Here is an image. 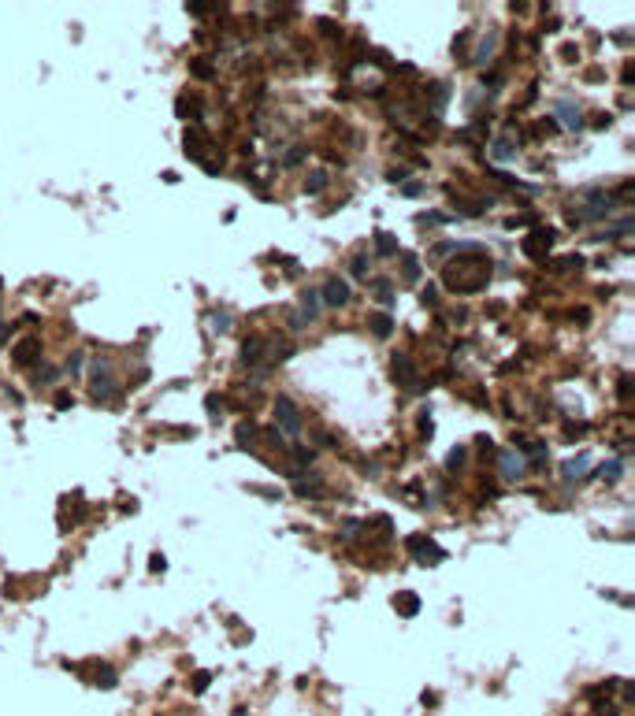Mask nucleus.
I'll list each match as a JSON object with an SVG mask.
<instances>
[{
  "mask_svg": "<svg viewBox=\"0 0 635 716\" xmlns=\"http://www.w3.org/2000/svg\"><path fill=\"white\" fill-rule=\"evenodd\" d=\"M491 282V256L483 245H457V264L446 268V286L457 293H480Z\"/></svg>",
  "mask_w": 635,
  "mask_h": 716,
  "instance_id": "obj_1",
  "label": "nucleus"
},
{
  "mask_svg": "<svg viewBox=\"0 0 635 716\" xmlns=\"http://www.w3.org/2000/svg\"><path fill=\"white\" fill-rule=\"evenodd\" d=\"M89 390H93V397H112V393L119 390V382H115V375H112V364L108 360H93L89 364Z\"/></svg>",
  "mask_w": 635,
  "mask_h": 716,
  "instance_id": "obj_2",
  "label": "nucleus"
},
{
  "mask_svg": "<svg viewBox=\"0 0 635 716\" xmlns=\"http://www.w3.org/2000/svg\"><path fill=\"white\" fill-rule=\"evenodd\" d=\"M275 419H279V427H282V438H298L301 435V408L293 405L287 393L275 397Z\"/></svg>",
  "mask_w": 635,
  "mask_h": 716,
  "instance_id": "obj_3",
  "label": "nucleus"
},
{
  "mask_svg": "<svg viewBox=\"0 0 635 716\" xmlns=\"http://www.w3.org/2000/svg\"><path fill=\"white\" fill-rule=\"evenodd\" d=\"M390 379L398 382V386L405 390H423V382L416 379V368H412V360H409V353H394L390 356Z\"/></svg>",
  "mask_w": 635,
  "mask_h": 716,
  "instance_id": "obj_4",
  "label": "nucleus"
},
{
  "mask_svg": "<svg viewBox=\"0 0 635 716\" xmlns=\"http://www.w3.org/2000/svg\"><path fill=\"white\" fill-rule=\"evenodd\" d=\"M554 231H550V227H535V231H531L528 238H524V253L531 256V260H546L550 256V245H554Z\"/></svg>",
  "mask_w": 635,
  "mask_h": 716,
  "instance_id": "obj_5",
  "label": "nucleus"
},
{
  "mask_svg": "<svg viewBox=\"0 0 635 716\" xmlns=\"http://www.w3.org/2000/svg\"><path fill=\"white\" fill-rule=\"evenodd\" d=\"M409 553L416 557V561H423V564H443L446 561V553L438 549L435 538H423V535H412L409 538Z\"/></svg>",
  "mask_w": 635,
  "mask_h": 716,
  "instance_id": "obj_6",
  "label": "nucleus"
},
{
  "mask_svg": "<svg viewBox=\"0 0 635 716\" xmlns=\"http://www.w3.org/2000/svg\"><path fill=\"white\" fill-rule=\"evenodd\" d=\"M616 205L613 194H605V189H587L583 194V216L587 219H605V212Z\"/></svg>",
  "mask_w": 635,
  "mask_h": 716,
  "instance_id": "obj_7",
  "label": "nucleus"
},
{
  "mask_svg": "<svg viewBox=\"0 0 635 716\" xmlns=\"http://www.w3.org/2000/svg\"><path fill=\"white\" fill-rule=\"evenodd\" d=\"M41 360V338H23L12 349V364L15 368H30V364Z\"/></svg>",
  "mask_w": 635,
  "mask_h": 716,
  "instance_id": "obj_8",
  "label": "nucleus"
},
{
  "mask_svg": "<svg viewBox=\"0 0 635 716\" xmlns=\"http://www.w3.org/2000/svg\"><path fill=\"white\" fill-rule=\"evenodd\" d=\"M349 297H353L349 282H346V279H338V275H331V279H327V286H324V301H327V308H342V305H349Z\"/></svg>",
  "mask_w": 635,
  "mask_h": 716,
  "instance_id": "obj_9",
  "label": "nucleus"
},
{
  "mask_svg": "<svg viewBox=\"0 0 635 716\" xmlns=\"http://www.w3.org/2000/svg\"><path fill=\"white\" fill-rule=\"evenodd\" d=\"M498 464H502V475L509 483H517L524 472H528V461H524L520 453H498Z\"/></svg>",
  "mask_w": 635,
  "mask_h": 716,
  "instance_id": "obj_10",
  "label": "nucleus"
},
{
  "mask_svg": "<svg viewBox=\"0 0 635 716\" xmlns=\"http://www.w3.org/2000/svg\"><path fill=\"white\" fill-rule=\"evenodd\" d=\"M554 115L565 119L568 130H583V115H579V108L572 104V100H554Z\"/></svg>",
  "mask_w": 635,
  "mask_h": 716,
  "instance_id": "obj_11",
  "label": "nucleus"
},
{
  "mask_svg": "<svg viewBox=\"0 0 635 716\" xmlns=\"http://www.w3.org/2000/svg\"><path fill=\"white\" fill-rule=\"evenodd\" d=\"M587 472H591V453H576V457H568V461H565V479L568 483L583 479Z\"/></svg>",
  "mask_w": 635,
  "mask_h": 716,
  "instance_id": "obj_12",
  "label": "nucleus"
},
{
  "mask_svg": "<svg viewBox=\"0 0 635 716\" xmlns=\"http://www.w3.org/2000/svg\"><path fill=\"white\" fill-rule=\"evenodd\" d=\"M368 330H372L375 338H390L394 334V316L390 312H372V316H368Z\"/></svg>",
  "mask_w": 635,
  "mask_h": 716,
  "instance_id": "obj_13",
  "label": "nucleus"
},
{
  "mask_svg": "<svg viewBox=\"0 0 635 716\" xmlns=\"http://www.w3.org/2000/svg\"><path fill=\"white\" fill-rule=\"evenodd\" d=\"M205 145H208V134L201 130V126L186 130V152H190V160H205Z\"/></svg>",
  "mask_w": 635,
  "mask_h": 716,
  "instance_id": "obj_14",
  "label": "nucleus"
},
{
  "mask_svg": "<svg viewBox=\"0 0 635 716\" xmlns=\"http://www.w3.org/2000/svg\"><path fill=\"white\" fill-rule=\"evenodd\" d=\"M491 205H494V197H480V200H461V197H454V208H457L461 216H483Z\"/></svg>",
  "mask_w": 635,
  "mask_h": 716,
  "instance_id": "obj_15",
  "label": "nucleus"
},
{
  "mask_svg": "<svg viewBox=\"0 0 635 716\" xmlns=\"http://www.w3.org/2000/svg\"><path fill=\"white\" fill-rule=\"evenodd\" d=\"M201 112H205L201 97H186V93H182V97H179V104H175V115H179V119H197Z\"/></svg>",
  "mask_w": 635,
  "mask_h": 716,
  "instance_id": "obj_16",
  "label": "nucleus"
},
{
  "mask_svg": "<svg viewBox=\"0 0 635 716\" xmlns=\"http://www.w3.org/2000/svg\"><path fill=\"white\" fill-rule=\"evenodd\" d=\"M394 609H398L401 616H416V612H420V594H412V590H401L398 598H394Z\"/></svg>",
  "mask_w": 635,
  "mask_h": 716,
  "instance_id": "obj_17",
  "label": "nucleus"
},
{
  "mask_svg": "<svg viewBox=\"0 0 635 716\" xmlns=\"http://www.w3.org/2000/svg\"><path fill=\"white\" fill-rule=\"evenodd\" d=\"M264 349H268L264 338H245V342H242V364H256L264 356Z\"/></svg>",
  "mask_w": 635,
  "mask_h": 716,
  "instance_id": "obj_18",
  "label": "nucleus"
},
{
  "mask_svg": "<svg viewBox=\"0 0 635 716\" xmlns=\"http://www.w3.org/2000/svg\"><path fill=\"white\" fill-rule=\"evenodd\" d=\"M398 238H394L390 231H375V253L379 256H398Z\"/></svg>",
  "mask_w": 635,
  "mask_h": 716,
  "instance_id": "obj_19",
  "label": "nucleus"
},
{
  "mask_svg": "<svg viewBox=\"0 0 635 716\" xmlns=\"http://www.w3.org/2000/svg\"><path fill=\"white\" fill-rule=\"evenodd\" d=\"M491 156H494V160H502V163L517 160V141H509V137H498V141L491 145Z\"/></svg>",
  "mask_w": 635,
  "mask_h": 716,
  "instance_id": "obj_20",
  "label": "nucleus"
},
{
  "mask_svg": "<svg viewBox=\"0 0 635 716\" xmlns=\"http://www.w3.org/2000/svg\"><path fill=\"white\" fill-rule=\"evenodd\" d=\"M256 435H260V427L253 424V419H242V424H238V430H234V438H238V446H253L256 442Z\"/></svg>",
  "mask_w": 635,
  "mask_h": 716,
  "instance_id": "obj_21",
  "label": "nucleus"
},
{
  "mask_svg": "<svg viewBox=\"0 0 635 716\" xmlns=\"http://www.w3.org/2000/svg\"><path fill=\"white\" fill-rule=\"evenodd\" d=\"M598 475H602L605 483H621V475H624V457H613V461H605L602 467H598Z\"/></svg>",
  "mask_w": 635,
  "mask_h": 716,
  "instance_id": "obj_22",
  "label": "nucleus"
},
{
  "mask_svg": "<svg viewBox=\"0 0 635 716\" xmlns=\"http://www.w3.org/2000/svg\"><path fill=\"white\" fill-rule=\"evenodd\" d=\"M632 231H635V216H621L602 238H624V234H632Z\"/></svg>",
  "mask_w": 635,
  "mask_h": 716,
  "instance_id": "obj_23",
  "label": "nucleus"
},
{
  "mask_svg": "<svg viewBox=\"0 0 635 716\" xmlns=\"http://www.w3.org/2000/svg\"><path fill=\"white\" fill-rule=\"evenodd\" d=\"M465 461H468V449H465V446H454V449L446 453V472H461Z\"/></svg>",
  "mask_w": 635,
  "mask_h": 716,
  "instance_id": "obj_24",
  "label": "nucleus"
},
{
  "mask_svg": "<svg viewBox=\"0 0 635 716\" xmlns=\"http://www.w3.org/2000/svg\"><path fill=\"white\" fill-rule=\"evenodd\" d=\"M327 182H331V178H327V171H309L305 189H309V194H324V189H327Z\"/></svg>",
  "mask_w": 635,
  "mask_h": 716,
  "instance_id": "obj_25",
  "label": "nucleus"
},
{
  "mask_svg": "<svg viewBox=\"0 0 635 716\" xmlns=\"http://www.w3.org/2000/svg\"><path fill=\"white\" fill-rule=\"evenodd\" d=\"M60 368H52V364H45V368L34 375V386H52V382H60Z\"/></svg>",
  "mask_w": 635,
  "mask_h": 716,
  "instance_id": "obj_26",
  "label": "nucleus"
},
{
  "mask_svg": "<svg viewBox=\"0 0 635 716\" xmlns=\"http://www.w3.org/2000/svg\"><path fill=\"white\" fill-rule=\"evenodd\" d=\"M572 268L576 271L583 268V256H579V253L576 256H561V260H550V271H572Z\"/></svg>",
  "mask_w": 635,
  "mask_h": 716,
  "instance_id": "obj_27",
  "label": "nucleus"
},
{
  "mask_svg": "<svg viewBox=\"0 0 635 716\" xmlns=\"http://www.w3.org/2000/svg\"><path fill=\"white\" fill-rule=\"evenodd\" d=\"M316 30L324 34V38H331V41H342V26H338L335 19H316Z\"/></svg>",
  "mask_w": 635,
  "mask_h": 716,
  "instance_id": "obj_28",
  "label": "nucleus"
},
{
  "mask_svg": "<svg viewBox=\"0 0 635 716\" xmlns=\"http://www.w3.org/2000/svg\"><path fill=\"white\" fill-rule=\"evenodd\" d=\"M494 41H498V38H494V34H487V38L480 41V49H476V63H487V60L494 56V49H498V45H494Z\"/></svg>",
  "mask_w": 635,
  "mask_h": 716,
  "instance_id": "obj_29",
  "label": "nucleus"
},
{
  "mask_svg": "<svg viewBox=\"0 0 635 716\" xmlns=\"http://www.w3.org/2000/svg\"><path fill=\"white\" fill-rule=\"evenodd\" d=\"M372 293H375L379 301H386V305H390V301H394V282H390V279H375V282H372Z\"/></svg>",
  "mask_w": 635,
  "mask_h": 716,
  "instance_id": "obj_30",
  "label": "nucleus"
},
{
  "mask_svg": "<svg viewBox=\"0 0 635 716\" xmlns=\"http://www.w3.org/2000/svg\"><path fill=\"white\" fill-rule=\"evenodd\" d=\"M401 271H405V279H420V260H416V253H401Z\"/></svg>",
  "mask_w": 635,
  "mask_h": 716,
  "instance_id": "obj_31",
  "label": "nucleus"
},
{
  "mask_svg": "<svg viewBox=\"0 0 635 716\" xmlns=\"http://www.w3.org/2000/svg\"><path fill=\"white\" fill-rule=\"evenodd\" d=\"M528 457H531L528 467H535V472H539V467L546 464V446H542V442H531V446H528Z\"/></svg>",
  "mask_w": 635,
  "mask_h": 716,
  "instance_id": "obj_32",
  "label": "nucleus"
},
{
  "mask_svg": "<svg viewBox=\"0 0 635 716\" xmlns=\"http://www.w3.org/2000/svg\"><path fill=\"white\" fill-rule=\"evenodd\" d=\"M190 71H193L197 78H212V75H216V63H212L208 56H201V60H193V63H190Z\"/></svg>",
  "mask_w": 635,
  "mask_h": 716,
  "instance_id": "obj_33",
  "label": "nucleus"
},
{
  "mask_svg": "<svg viewBox=\"0 0 635 716\" xmlns=\"http://www.w3.org/2000/svg\"><path fill=\"white\" fill-rule=\"evenodd\" d=\"M368 268H372V264H368V253H357V256H353V264H349L353 279H364V282H368Z\"/></svg>",
  "mask_w": 635,
  "mask_h": 716,
  "instance_id": "obj_34",
  "label": "nucleus"
},
{
  "mask_svg": "<svg viewBox=\"0 0 635 716\" xmlns=\"http://www.w3.org/2000/svg\"><path fill=\"white\" fill-rule=\"evenodd\" d=\"M115 679H119V675H115L112 665H100L97 675H93V683H97V686H115Z\"/></svg>",
  "mask_w": 635,
  "mask_h": 716,
  "instance_id": "obj_35",
  "label": "nucleus"
},
{
  "mask_svg": "<svg viewBox=\"0 0 635 716\" xmlns=\"http://www.w3.org/2000/svg\"><path fill=\"white\" fill-rule=\"evenodd\" d=\"M208 323H212V330H216V334H227V330H231V316H227V312H212Z\"/></svg>",
  "mask_w": 635,
  "mask_h": 716,
  "instance_id": "obj_36",
  "label": "nucleus"
},
{
  "mask_svg": "<svg viewBox=\"0 0 635 716\" xmlns=\"http://www.w3.org/2000/svg\"><path fill=\"white\" fill-rule=\"evenodd\" d=\"M293 461H298V467H309L312 461H316V449H305V446H298V449H293Z\"/></svg>",
  "mask_w": 635,
  "mask_h": 716,
  "instance_id": "obj_37",
  "label": "nucleus"
},
{
  "mask_svg": "<svg viewBox=\"0 0 635 716\" xmlns=\"http://www.w3.org/2000/svg\"><path fill=\"white\" fill-rule=\"evenodd\" d=\"M616 397H621V401H632V375H628V371L616 379Z\"/></svg>",
  "mask_w": 635,
  "mask_h": 716,
  "instance_id": "obj_38",
  "label": "nucleus"
},
{
  "mask_svg": "<svg viewBox=\"0 0 635 716\" xmlns=\"http://www.w3.org/2000/svg\"><path fill=\"white\" fill-rule=\"evenodd\" d=\"M293 490H298V498H320V494H324V490H320V483H305V479L293 486Z\"/></svg>",
  "mask_w": 635,
  "mask_h": 716,
  "instance_id": "obj_39",
  "label": "nucleus"
},
{
  "mask_svg": "<svg viewBox=\"0 0 635 716\" xmlns=\"http://www.w3.org/2000/svg\"><path fill=\"white\" fill-rule=\"evenodd\" d=\"M205 412H208V416H219V412H223V397H219V393H208V397H205Z\"/></svg>",
  "mask_w": 635,
  "mask_h": 716,
  "instance_id": "obj_40",
  "label": "nucleus"
},
{
  "mask_svg": "<svg viewBox=\"0 0 635 716\" xmlns=\"http://www.w3.org/2000/svg\"><path fill=\"white\" fill-rule=\"evenodd\" d=\"M435 435V419H431V412H420V438H431Z\"/></svg>",
  "mask_w": 635,
  "mask_h": 716,
  "instance_id": "obj_41",
  "label": "nucleus"
},
{
  "mask_svg": "<svg viewBox=\"0 0 635 716\" xmlns=\"http://www.w3.org/2000/svg\"><path fill=\"white\" fill-rule=\"evenodd\" d=\"M401 194H405V197H420V194H423V182L405 178V182H401Z\"/></svg>",
  "mask_w": 635,
  "mask_h": 716,
  "instance_id": "obj_42",
  "label": "nucleus"
},
{
  "mask_svg": "<svg viewBox=\"0 0 635 716\" xmlns=\"http://www.w3.org/2000/svg\"><path fill=\"white\" fill-rule=\"evenodd\" d=\"M60 371H67V375H82V353H71V356H67V364H63Z\"/></svg>",
  "mask_w": 635,
  "mask_h": 716,
  "instance_id": "obj_43",
  "label": "nucleus"
},
{
  "mask_svg": "<svg viewBox=\"0 0 635 716\" xmlns=\"http://www.w3.org/2000/svg\"><path fill=\"white\" fill-rule=\"evenodd\" d=\"M212 8H216V4H208V0H193V4H186V12L190 15H208Z\"/></svg>",
  "mask_w": 635,
  "mask_h": 716,
  "instance_id": "obj_44",
  "label": "nucleus"
},
{
  "mask_svg": "<svg viewBox=\"0 0 635 716\" xmlns=\"http://www.w3.org/2000/svg\"><path fill=\"white\" fill-rule=\"evenodd\" d=\"M405 178H409V168H401V163L398 168H386V182H405Z\"/></svg>",
  "mask_w": 635,
  "mask_h": 716,
  "instance_id": "obj_45",
  "label": "nucleus"
},
{
  "mask_svg": "<svg viewBox=\"0 0 635 716\" xmlns=\"http://www.w3.org/2000/svg\"><path fill=\"white\" fill-rule=\"evenodd\" d=\"M535 223V216H513V219H505V227L509 231H517V227H531Z\"/></svg>",
  "mask_w": 635,
  "mask_h": 716,
  "instance_id": "obj_46",
  "label": "nucleus"
},
{
  "mask_svg": "<svg viewBox=\"0 0 635 716\" xmlns=\"http://www.w3.org/2000/svg\"><path fill=\"white\" fill-rule=\"evenodd\" d=\"M361 527H364L361 520H346V523H342V538H353V535H361Z\"/></svg>",
  "mask_w": 635,
  "mask_h": 716,
  "instance_id": "obj_47",
  "label": "nucleus"
},
{
  "mask_svg": "<svg viewBox=\"0 0 635 716\" xmlns=\"http://www.w3.org/2000/svg\"><path fill=\"white\" fill-rule=\"evenodd\" d=\"M208 683H212V672H197V675H193V691H197V694L208 691Z\"/></svg>",
  "mask_w": 635,
  "mask_h": 716,
  "instance_id": "obj_48",
  "label": "nucleus"
},
{
  "mask_svg": "<svg viewBox=\"0 0 635 716\" xmlns=\"http://www.w3.org/2000/svg\"><path fill=\"white\" fill-rule=\"evenodd\" d=\"M301 160H305V149L298 145V149H290V152H287V160H282V163H287V168H298Z\"/></svg>",
  "mask_w": 635,
  "mask_h": 716,
  "instance_id": "obj_49",
  "label": "nucleus"
},
{
  "mask_svg": "<svg viewBox=\"0 0 635 716\" xmlns=\"http://www.w3.org/2000/svg\"><path fill=\"white\" fill-rule=\"evenodd\" d=\"M420 223H435V227H443V223H449V219H446L443 212H423V216H420Z\"/></svg>",
  "mask_w": 635,
  "mask_h": 716,
  "instance_id": "obj_50",
  "label": "nucleus"
},
{
  "mask_svg": "<svg viewBox=\"0 0 635 716\" xmlns=\"http://www.w3.org/2000/svg\"><path fill=\"white\" fill-rule=\"evenodd\" d=\"M468 38H472V34H468V30H461V38L454 41V56H465V49H468Z\"/></svg>",
  "mask_w": 635,
  "mask_h": 716,
  "instance_id": "obj_51",
  "label": "nucleus"
},
{
  "mask_svg": "<svg viewBox=\"0 0 635 716\" xmlns=\"http://www.w3.org/2000/svg\"><path fill=\"white\" fill-rule=\"evenodd\" d=\"M449 253H457L454 242H438V245H435V256H438V260H443V256H449Z\"/></svg>",
  "mask_w": 635,
  "mask_h": 716,
  "instance_id": "obj_52",
  "label": "nucleus"
},
{
  "mask_svg": "<svg viewBox=\"0 0 635 716\" xmlns=\"http://www.w3.org/2000/svg\"><path fill=\"white\" fill-rule=\"evenodd\" d=\"M587 435V424H568V430H565V438H583Z\"/></svg>",
  "mask_w": 635,
  "mask_h": 716,
  "instance_id": "obj_53",
  "label": "nucleus"
},
{
  "mask_svg": "<svg viewBox=\"0 0 635 716\" xmlns=\"http://www.w3.org/2000/svg\"><path fill=\"white\" fill-rule=\"evenodd\" d=\"M420 301H423V305H435V301H438V290H435V286H427V290L420 293Z\"/></svg>",
  "mask_w": 635,
  "mask_h": 716,
  "instance_id": "obj_54",
  "label": "nucleus"
},
{
  "mask_svg": "<svg viewBox=\"0 0 635 716\" xmlns=\"http://www.w3.org/2000/svg\"><path fill=\"white\" fill-rule=\"evenodd\" d=\"M149 568H153V572H164V568H168V561H164L160 553H153V557H149Z\"/></svg>",
  "mask_w": 635,
  "mask_h": 716,
  "instance_id": "obj_55",
  "label": "nucleus"
},
{
  "mask_svg": "<svg viewBox=\"0 0 635 716\" xmlns=\"http://www.w3.org/2000/svg\"><path fill=\"white\" fill-rule=\"evenodd\" d=\"M71 405H75V397H67V393H63V397H56V412H67Z\"/></svg>",
  "mask_w": 635,
  "mask_h": 716,
  "instance_id": "obj_56",
  "label": "nucleus"
},
{
  "mask_svg": "<svg viewBox=\"0 0 635 716\" xmlns=\"http://www.w3.org/2000/svg\"><path fill=\"white\" fill-rule=\"evenodd\" d=\"M483 86H491V89H498V86H502V78H498V75H483Z\"/></svg>",
  "mask_w": 635,
  "mask_h": 716,
  "instance_id": "obj_57",
  "label": "nucleus"
},
{
  "mask_svg": "<svg viewBox=\"0 0 635 716\" xmlns=\"http://www.w3.org/2000/svg\"><path fill=\"white\" fill-rule=\"evenodd\" d=\"M621 78H624V86H632V82H635V67H632V63L624 67V75H621Z\"/></svg>",
  "mask_w": 635,
  "mask_h": 716,
  "instance_id": "obj_58",
  "label": "nucleus"
},
{
  "mask_svg": "<svg viewBox=\"0 0 635 716\" xmlns=\"http://www.w3.org/2000/svg\"><path fill=\"white\" fill-rule=\"evenodd\" d=\"M4 338H8V323H0V345H4Z\"/></svg>",
  "mask_w": 635,
  "mask_h": 716,
  "instance_id": "obj_59",
  "label": "nucleus"
}]
</instances>
